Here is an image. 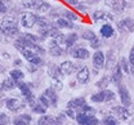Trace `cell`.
Segmentation results:
<instances>
[{"instance_id": "cell-35", "label": "cell", "mask_w": 134, "mask_h": 125, "mask_svg": "<svg viewBox=\"0 0 134 125\" xmlns=\"http://www.w3.org/2000/svg\"><path fill=\"white\" fill-rule=\"evenodd\" d=\"M110 81H111V77H108V76H104V77H102L99 81L97 83V87L98 88H102V89H104L108 84H110Z\"/></svg>"}, {"instance_id": "cell-10", "label": "cell", "mask_w": 134, "mask_h": 125, "mask_svg": "<svg viewBox=\"0 0 134 125\" xmlns=\"http://www.w3.org/2000/svg\"><path fill=\"white\" fill-rule=\"evenodd\" d=\"M35 23H36V16L30 13V12L25 13L22 16V18H21V25L23 27H26V29H32L35 26Z\"/></svg>"}, {"instance_id": "cell-38", "label": "cell", "mask_w": 134, "mask_h": 125, "mask_svg": "<svg viewBox=\"0 0 134 125\" xmlns=\"http://www.w3.org/2000/svg\"><path fill=\"white\" fill-rule=\"evenodd\" d=\"M39 102H40V103H41V105H43V106H44L45 108H49V107H50L49 99H48V98H47V97H45L44 94L39 97Z\"/></svg>"}, {"instance_id": "cell-43", "label": "cell", "mask_w": 134, "mask_h": 125, "mask_svg": "<svg viewBox=\"0 0 134 125\" xmlns=\"http://www.w3.org/2000/svg\"><path fill=\"white\" fill-rule=\"evenodd\" d=\"M66 115L68 116V117H71V119H75V117H76V115H75V111H74V108H67Z\"/></svg>"}, {"instance_id": "cell-2", "label": "cell", "mask_w": 134, "mask_h": 125, "mask_svg": "<svg viewBox=\"0 0 134 125\" xmlns=\"http://www.w3.org/2000/svg\"><path fill=\"white\" fill-rule=\"evenodd\" d=\"M14 47L21 52L22 49H31L34 52H36L37 54H44V49L41 47H39L36 43H34L32 40H30L27 36H22L19 39H17L16 43H14Z\"/></svg>"}, {"instance_id": "cell-12", "label": "cell", "mask_w": 134, "mask_h": 125, "mask_svg": "<svg viewBox=\"0 0 134 125\" xmlns=\"http://www.w3.org/2000/svg\"><path fill=\"white\" fill-rule=\"evenodd\" d=\"M48 50H49V54L52 57H61L62 54L65 53L63 49L61 48V45H59L55 40L49 41V44H48Z\"/></svg>"}, {"instance_id": "cell-34", "label": "cell", "mask_w": 134, "mask_h": 125, "mask_svg": "<svg viewBox=\"0 0 134 125\" xmlns=\"http://www.w3.org/2000/svg\"><path fill=\"white\" fill-rule=\"evenodd\" d=\"M29 62H30L31 65H34L35 67H40V66H43V65H44V59H43L40 55H35L32 59H30Z\"/></svg>"}, {"instance_id": "cell-13", "label": "cell", "mask_w": 134, "mask_h": 125, "mask_svg": "<svg viewBox=\"0 0 134 125\" xmlns=\"http://www.w3.org/2000/svg\"><path fill=\"white\" fill-rule=\"evenodd\" d=\"M93 67L97 71L104 67V54L102 53L100 50H97L94 53V55H93Z\"/></svg>"}, {"instance_id": "cell-4", "label": "cell", "mask_w": 134, "mask_h": 125, "mask_svg": "<svg viewBox=\"0 0 134 125\" xmlns=\"http://www.w3.org/2000/svg\"><path fill=\"white\" fill-rule=\"evenodd\" d=\"M75 119H76V121H77L79 125H98L99 124L98 119L94 115H86V113H84L81 111H79L76 113V117Z\"/></svg>"}, {"instance_id": "cell-1", "label": "cell", "mask_w": 134, "mask_h": 125, "mask_svg": "<svg viewBox=\"0 0 134 125\" xmlns=\"http://www.w3.org/2000/svg\"><path fill=\"white\" fill-rule=\"evenodd\" d=\"M18 21L13 17H4L0 21V34L13 36L18 34Z\"/></svg>"}, {"instance_id": "cell-42", "label": "cell", "mask_w": 134, "mask_h": 125, "mask_svg": "<svg viewBox=\"0 0 134 125\" xmlns=\"http://www.w3.org/2000/svg\"><path fill=\"white\" fill-rule=\"evenodd\" d=\"M129 63L130 66H134V45L130 49V54H129Z\"/></svg>"}, {"instance_id": "cell-8", "label": "cell", "mask_w": 134, "mask_h": 125, "mask_svg": "<svg viewBox=\"0 0 134 125\" xmlns=\"http://www.w3.org/2000/svg\"><path fill=\"white\" fill-rule=\"evenodd\" d=\"M112 112L114 115L116 116V119L121 120V121H125L130 117V112L129 110L125 107V106H117V107H114L112 108Z\"/></svg>"}, {"instance_id": "cell-3", "label": "cell", "mask_w": 134, "mask_h": 125, "mask_svg": "<svg viewBox=\"0 0 134 125\" xmlns=\"http://www.w3.org/2000/svg\"><path fill=\"white\" fill-rule=\"evenodd\" d=\"M92 102L94 103H102V102H108V101H114L115 99V93L111 90H102L99 93H96L90 97Z\"/></svg>"}, {"instance_id": "cell-6", "label": "cell", "mask_w": 134, "mask_h": 125, "mask_svg": "<svg viewBox=\"0 0 134 125\" xmlns=\"http://www.w3.org/2000/svg\"><path fill=\"white\" fill-rule=\"evenodd\" d=\"M117 29H119V31H121V32H124V31L133 32L134 31V19L133 18H124V19H121L120 22H117Z\"/></svg>"}, {"instance_id": "cell-47", "label": "cell", "mask_w": 134, "mask_h": 125, "mask_svg": "<svg viewBox=\"0 0 134 125\" xmlns=\"http://www.w3.org/2000/svg\"><path fill=\"white\" fill-rule=\"evenodd\" d=\"M130 72H132V75L134 76V66H130Z\"/></svg>"}, {"instance_id": "cell-48", "label": "cell", "mask_w": 134, "mask_h": 125, "mask_svg": "<svg viewBox=\"0 0 134 125\" xmlns=\"http://www.w3.org/2000/svg\"><path fill=\"white\" fill-rule=\"evenodd\" d=\"M3 70H4V69H3V67H1V66H0V71H3Z\"/></svg>"}, {"instance_id": "cell-45", "label": "cell", "mask_w": 134, "mask_h": 125, "mask_svg": "<svg viewBox=\"0 0 134 125\" xmlns=\"http://www.w3.org/2000/svg\"><path fill=\"white\" fill-rule=\"evenodd\" d=\"M65 1L71 5H79V0H65Z\"/></svg>"}, {"instance_id": "cell-31", "label": "cell", "mask_w": 134, "mask_h": 125, "mask_svg": "<svg viewBox=\"0 0 134 125\" xmlns=\"http://www.w3.org/2000/svg\"><path fill=\"white\" fill-rule=\"evenodd\" d=\"M50 88H52L53 90H55V92H59V90L63 89V84H62L61 80H58V79H53V81H52V84H50Z\"/></svg>"}, {"instance_id": "cell-22", "label": "cell", "mask_w": 134, "mask_h": 125, "mask_svg": "<svg viewBox=\"0 0 134 125\" xmlns=\"http://www.w3.org/2000/svg\"><path fill=\"white\" fill-rule=\"evenodd\" d=\"M48 72H49V76L52 79H58V80H61V77L63 76V72L61 70V67L57 66V65H50L49 69H48Z\"/></svg>"}, {"instance_id": "cell-19", "label": "cell", "mask_w": 134, "mask_h": 125, "mask_svg": "<svg viewBox=\"0 0 134 125\" xmlns=\"http://www.w3.org/2000/svg\"><path fill=\"white\" fill-rule=\"evenodd\" d=\"M30 123H31V116L29 113L18 115L13 119V125H30Z\"/></svg>"}, {"instance_id": "cell-36", "label": "cell", "mask_w": 134, "mask_h": 125, "mask_svg": "<svg viewBox=\"0 0 134 125\" xmlns=\"http://www.w3.org/2000/svg\"><path fill=\"white\" fill-rule=\"evenodd\" d=\"M97 35L93 32V31H90V30H86V31H84L83 32V39L84 40H88V41H92L93 39H96Z\"/></svg>"}, {"instance_id": "cell-28", "label": "cell", "mask_w": 134, "mask_h": 125, "mask_svg": "<svg viewBox=\"0 0 134 125\" xmlns=\"http://www.w3.org/2000/svg\"><path fill=\"white\" fill-rule=\"evenodd\" d=\"M14 87H16V83H14V80H13L12 77H8V79H5V80L1 83L3 90H10V89H13Z\"/></svg>"}, {"instance_id": "cell-49", "label": "cell", "mask_w": 134, "mask_h": 125, "mask_svg": "<svg viewBox=\"0 0 134 125\" xmlns=\"http://www.w3.org/2000/svg\"><path fill=\"white\" fill-rule=\"evenodd\" d=\"M129 1H132V0H129Z\"/></svg>"}, {"instance_id": "cell-39", "label": "cell", "mask_w": 134, "mask_h": 125, "mask_svg": "<svg viewBox=\"0 0 134 125\" xmlns=\"http://www.w3.org/2000/svg\"><path fill=\"white\" fill-rule=\"evenodd\" d=\"M80 111L84 112V113H86V115H94V108H92L90 106H88V105H84L83 107L80 108Z\"/></svg>"}, {"instance_id": "cell-30", "label": "cell", "mask_w": 134, "mask_h": 125, "mask_svg": "<svg viewBox=\"0 0 134 125\" xmlns=\"http://www.w3.org/2000/svg\"><path fill=\"white\" fill-rule=\"evenodd\" d=\"M31 107H32V111L34 112H36V113H45V111H47V108L44 107L39 101H37V102L35 101L32 105H31Z\"/></svg>"}, {"instance_id": "cell-44", "label": "cell", "mask_w": 134, "mask_h": 125, "mask_svg": "<svg viewBox=\"0 0 134 125\" xmlns=\"http://www.w3.org/2000/svg\"><path fill=\"white\" fill-rule=\"evenodd\" d=\"M120 63H121L120 66H122V69H124V71H125V72H128V73H129V67H128V65H126V59H125V58H122Z\"/></svg>"}, {"instance_id": "cell-7", "label": "cell", "mask_w": 134, "mask_h": 125, "mask_svg": "<svg viewBox=\"0 0 134 125\" xmlns=\"http://www.w3.org/2000/svg\"><path fill=\"white\" fill-rule=\"evenodd\" d=\"M5 105H7V108L9 111H12V112H18V111H21V110H23V108L26 107V103H23L22 101H19L17 98L8 99Z\"/></svg>"}, {"instance_id": "cell-37", "label": "cell", "mask_w": 134, "mask_h": 125, "mask_svg": "<svg viewBox=\"0 0 134 125\" xmlns=\"http://www.w3.org/2000/svg\"><path fill=\"white\" fill-rule=\"evenodd\" d=\"M102 125H117V121L116 119L112 117V116H106L102 120Z\"/></svg>"}, {"instance_id": "cell-15", "label": "cell", "mask_w": 134, "mask_h": 125, "mask_svg": "<svg viewBox=\"0 0 134 125\" xmlns=\"http://www.w3.org/2000/svg\"><path fill=\"white\" fill-rule=\"evenodd\" d=\"M119 95H120V99H121V103L125 106V107H129L132 106V98H130V94L128 89L125 87H120L119 89Z\"/></svg>"}, {"instance_id": "cell-17", "label": "cell", "mask_w": 134, "mask_h": 125, "mask_svg": "<svg viewBox=\"0 0 134 125\" xmlns=\"http://www.w3.org/2000/svg\"><path fill=\"white\" fill-rule=\"evenodd\" d=\"M71 55L74 58H77V59H88L90 53L85 48H76V49H72L71 50Z\"/></svg>"}, {"instance_id": "cell-11", "label": "cell", "mask_w": 134, "mask_h": 125, "mask_svg": "<svg viewBox=\"0 0 134 125\" xmlns=\"http://www.w3.org/2000/svg\"><path fill=\"white\" fill-rule=\"evenodd\" d=\"M59 67H61V70L63 72V75H71V73L76 72V70L79 71V67L80 66L79 65H75L71 61H65V62H62V65Z\"/></svg>"}, {"instance_id": "cell-32", "label": "cell", "mask_w": 134, "mask_h": 125, "mask_svg": "<svg viewBox=\"0 0 134 125\" xmlns=\"http://www.w3.org/2000/svg\"><path fill=\"white\" fill-rule=\"evenodd\" d=\"M61 14L63 16V18L70 19V21H76V19H77V16H76L75 13H72L71 10H67V9H63V10L61 12Z\"/></svg>"}, {"instance_id": "cell-5", "label": "cell", "mask_w": 134, "mask_h": 125, "mask_svg": "<svg viewBox=\"0 0 134 125\" xmlns=\"http://www.w3.org/2000/svg\"><path fill=\"white\" fill-rule=\"evenodd\" d=\"M16 87L19 88L21 93H22V95L26 98V101H27L30 105H32L34 102H35V97H34L32 92H31V89H30V84H27V83H22V81H17Z\"/></svg>"}, {"instance_id": "cell-20", "label": "cell", "mask_w": 134, "mask_h": 125, "mask_svg": "<svg viewBox=\"0 0 134 125\" xmlns=\"http://www.w3.org/2000/svg\"><path fill=\"white\" fill-rule=\"evenodd\" d=\"M44 95L49 99L50 106H57V102H58V95H57V92L53 90L52 88H48V89L44 90Z\"/></svg>"}, {"instance_id": "cell-26", "label": "cell", "mask_w": 134, "mask_h": 125, "mask_svg": "<svg viewBox=\"0 0 134 125\" xmlns=\"http://www.w3.org/2000/svg\"><path fill=\"white\" fill-rule=\"evenodd\" d=\"M114 34H115V31H114V27H112L111 25L106 23V25H103V26L100 27V35L103 36V37H106V39L112 37Z\"/></svg>"}, {"instance_id": "cell-40", "label": "cell", "mask_w": 134, "mask_h": 125, "mask_svg": "<svg viewBox=\"0 0 134 125\" xmlns=\"http://www.w3.org/2000/svg\"><path fill=\"white\" fill-rule=\"evenodd\" d=\"M90 47L92 48H94V49H98L100 47V40L98 37H96V39H93L92 41H90Z\"/></svg>"}, {"instance_id": "cell-41", "label": "cell", "mask_w": 134, "mask_h": 125, "mask_svg": "<svg viewBox=\"0 0 134 125\" xmlns=\"http://www.w3.org/2000/svg\"><path fill=\"white\" fill-rule=\"evenodd\" d=\"M9 123V117L5 113H0V125H7Z\"/></svg>"}, {"instance_id": "cell-14", "label": "cell", "mask_w": 134, "mask_h": 125, "mask_svg": "<svg viewBox=\"0 0 134 125\" xmlns=\"http://www.w3.org/2000/svg\"><path fill=\"white\" fill-rule=\"evenodd\" d=\"M106 4L108 5V8H111L116 13H121L126 5L124 0H106Z\"/></svg>"}, {"instance_id": "cell-46", "label": "cell", "mask_w": 134, "mask_h": 125, "mask_svg": "<svg viewBox=\"0 0 134 125\" xmlns=\"http://www.w3.org/2000/svg\"><path fill=\"white\" fill-rule=\"evenodd\" d=\"M14 66H21V59H16L14 61Z\"/></svg>"}, {"instance_id": "cell-18", "label": "cell", "mask_w": 134, "mask_h": 125, "mask_svg": "<svg viewBox=\"0 0 134 125\" xmlns=\"http://www.w3.org/2000/svg\"><path fill=\"white\" fill-rule=\"evenodd\" d=\"M37 125H61V123H59V120H58L57 117L43 115V116L37 120Z\"/></svg>"}, {"instance_id": "cell-21", "label": "cell", "mask_w": 134, "mask_h": 125, "mask_svg": "<svg viewBox=\"0 0 134 125\" xmlns=\"http://www.w3.org/2000/svg\"><path fill=\"white\" fill-rule=\"evenodd\" d=\"M43 0H22V5L27 9H36L39 10L40 7L43 5Z\"/></svg>"}, {"instance_id": "cell-27", "label": "cell", "mask_w": 134, "mask_h": 125, "mask_svg": "<svg viewBox=\"0 0 134 125\" xmlns=\"http://www.w3.org/2000/svg\"><path fill=\"white\" fill-rule=\"evenodd\" d=\"M77 39H79V36H77V34H75V32H72V34H70V35L66 36V48L67 49H70L76 41H77Z\"/></svg>"}, {"instance_id": "cell-24", "label": "cell", "mask_w": 134, "mask_h": 125, "mask_svg": "<svg viewBox=\"0 0 134 125\" xmlns=\"http://www.w3.org/2000/svg\"><path fill=\"white\" fill-rule=\"evenodd\" d=\"M121 80H122V71H121V66H120V63H119V65H116V67H115V70H114V73H112V76H111V81L117 85Z\"/></svg>"}, {"instance_id": "cell-23", "label": "cell", "mask_w": 134, "mask_h": 125, "mask_svg": "<svg viewBox=\"0 0 134 125\" xmlns=\"http://www.w3.org/2000/svg\"><path fill=\"white\" fill-rule=\"evenodd\" d=\"M84 105H86V103H85V99H84L83 97H79V98H74V99H71V101L67 103V108L80 110Z\"/></svg>"}, {"instance_id": "cell-16", "label": "cell", "mask_w": 134, "mask_h": 125, "mask_svg": "<svg viewBox=\"0 0 134 125\" xmlns=\"http://www.w3.org/2000/svg\"><path fill=\"white\" fill-rule=\"evenodd\" d=\"M89 75H90L89 69H88V67H81V69L77 71V73H76V79H77L79 83L86 84L88 80H89Z\"/></svg>"}, {"instance_id": "cell-25", "label": "cell", "mask_w": 134, "mask_h": 125, "mask_svg": "<svg viewBox=\"0 0 134 125\" xmlns=\"http://www.w3.org/2000/svg\"><path fill=\"white\" fill-rule=\"evenodd\" d=\"M55 25L58 29H74L75 25L72 23V21L70 19H66V18H58L55 21Z\"/></svg>"}, {"instance_id": "cell-9", "label": "cell", "mask_w": 134, "mask_h": 125, "mask_svg": "<svg viewBox=\"0 0 134 125\" xmlns=\"http://www.w3.org/2000/svg\"><path fill=\"white\" fill-rule=\"evenodd\" d=\"M93 21L94 22H111L114 21V16L106 10H97L93 13Z\"/></svg>"}, {"instance_id": "cell-33", "label": "cell", "mask_w": 134, "mask_h": 125, "mask_svg": "<svg viewBox=\"0 0 134 125\" xmlns=\"http://www.w3.org/2000/svg\"><path fill=\"white\" fill-rule=\"evenodd\" d=\"M10 5V0H0V13H7Z\"/></svg>"}, {"instance_id": "cell-29", "label": "cell", "mask_w": 134, "mask_h": 125, "mask_svg": "<svg viewBox=\"0 0 134 125\" xmlns=\"http://www.w3.org/2000/svg\"><path fill=\"white\" fill-rule=\"evenodd\" d=\"M10 77L14 80V83H17V81H21L25 77V73L21 70H12L10 71Z\"/></svg>"}]
</instances>
